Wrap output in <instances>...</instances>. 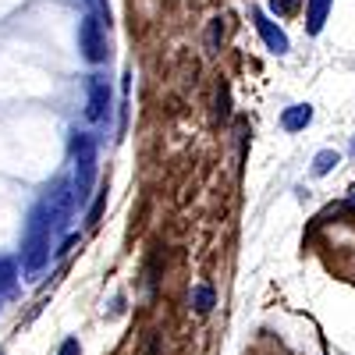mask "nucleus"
I'll list each match as a JSON object with an SVG mask.
<instances>
[{"mask_svg":"<svg viewBox=\"0 0 355 355\" xmlns=\"http://www.w3.org/2000/svg\"><path fill=\"white\" fill-rule=\"evenodd\" d=\"M0 355H4V352H0Z\"/></svg>","mask_w":355,"mask_h":355,"instance_id":"2eb2a0df","label":"nucleus"},{"mask_svg":"<svg viewBox=\"0 0 355 355\" xmlns=\"http://www.w3.org/2000/svg\"><path fill=\"white\" fill-rule=\"evenodd\" d=\"M270 8H274L277 15H288V11L299 8V0H270Z\"/></svg>","mask_w":355,"mask_h":355,"instance_id":"4468645a","label":"nucleus"},{"mask_svg":"<svg viewBox=\"0 0 355 355\" xmlns=\"http://www.w3.org/2000/svg\"><path fill=\"white\" fill-rule=\"evenodd\" d=\"M85 93H89V103H85V117L89 121H103L107 117V107H110V85L103 78H89L85 82Z\"/></svg>","mask_w":355,"mask_h":355,"instance_id":"20e7f679","label":"nucleus"},{"mask_svg":"<svg viewBox=\"0 0 355 355\" xmlns=\"http://www.w3.org/2000/svg\"><path fill=\"white\" fill-rule=\"evenodd\" d=\"M256 25H259V33H263L266 46H270L274 53H288V36L281 33V28H274L270 18H266V15H256Z\"/></svg>","mask_w":355,"mask_h":355,"instance_id":"423d86ee","label":"nucleus"},{"mask_svg":"<svg viewBox=\"0 0 355 355\" xmlns=\"http://www.w3.org/2000/svg\"><path fill=\"white\" fill-rule=\"evenodd\" d=\"M309 117H313L309 107H291V110L284 114V128H288V132H299V128L309 125Z\"/></svg>","mask_w":355,"mask_h":355,"instance_id":"6e6552de","label":"nucleus"},{"mask_svg":"<svg viewBox=\"0 0 355 355\" xmlns=\"http://www.w3.org/2000/svg\"><path fill=\"white\" fill-rule=\"evenodd\" d=\"M224 36V25H220V18H214L210 21V33H206V46H210V53L217 50V40Z\"/></svg>","mask_w":355,"mask_h":355,"instance_id":"f8f14e48","label":"nucleus"},{"mask_svg":"<svg viewBox=\"0 0 355 355\" xmlns=\"http://www.w3.org/2000/svg\"><path fill=\"white\" fill-rule=\"evenodd\" d=\"M50 239H53V220L36 202L33 214H28V220H25V234H21V270L28 277H36L50 263Z\"/></svg>","mask_w":355,"mask_h":355,"instance_id":"f257e3e1","label":"nucleus"},{"mask_svg":"<svg viewBox=\"0 0 355 355\" xmlns=\"http://www.w3.org/2000/svg\"><path fill=\"white\" fill-rule=\"evenodd\" d=\"M103 206H107V192H100L96 196V202L89 206V217H85V224L93 227V224H100V214H103Z\"/></svg>","mask_w":355,"mask_h":355,"instance_id":"9b49d317","label":"nucleus"},{"mask_svg":"<svg viewBox=\"0 0 355 355\" xmlns=\"http://www.w3.org/2000/svg\"><path fill=\"white\" fill-rule=\"evenodd\" d=\"M338 164V153H331V150H323L320 157H316V164H313V174H327L331 167Z\"/></svg>","mask_w":355,"mask_h":355,"instance_id":"9d476101","label":"nucleus"},{"mask_svg":"<svg viewBox=\"0 0 355 355\" xmlns=\"http://www.w3.org/2000/svg\"><path fill=\"white\" fill-rule=\"evenodd\" d=\"M189 299H192V309H196L199 316H210V313H214V306H217V291H214V284H210V281H202V284H196V288H192Z\"/></svg>","mask_w":355,"mask_h":355,"instance_id":"39448f33","label":"nucleus"},{"mask_svg":"<svg viewBox=\"0 0 355 355\" xmlns=\"http://www.w3.org/2000/svg\"><path fill=\"white\" fill-rule=\"evenodd\" d=\"M327 11H331V0H309V28H313V33H320Z\"/></svg>","mask_w":355,"mask_h":355,"instance_id":"1a4fd4ad","label":"nucleus"},{"mask_svg":"<svg viewBox=\"0 0 355 355\" xmlns=\"http://www.w3.org/2000/svg\"><path fill=\"white\" fill-rule=\"evenodd\" d=\"M57 355H82L78 338H64V341H61V348H57Z\"/></svg>","mask_w":355,"mask_h":355,"instance_id":"ddd939ff","label":"nucleus"},{"mask_svg":"<svg viewBox=\"0 0 355 355\" xmlns=\"http://www.w3.org/2000/svg\"><path fill=\"white\" fill-rule=\"evenodd\" d=\"M15 284H18V263L11 256H0V299L11 295Z\"/></svg>","mask_w":355,"mask_h":355,"instance_id":"0eeeda50","label":"nucleus"},{"mask_svg":"<svg viewBox=\"0 0 355 355\" xmlns=\"http://www.w3.org/2000/svg\"><path fill=\"white\" fill-rule=\"evenodd\" d=\"M71 160H75L71 185H75V199H78V206H82L85 196H89V189H93V182H96V142H93V135L78 132V135L71 139Z\"/></svg>","mask_w":355,"mask_h":355,"instance_id":"f03ea898","label":"nucleus"},{"mask_svg":"<svg viewBox=\"0 0 355 355\" xmlns=\"http://www.w3.org/2000/svg\"><path fill=\"white\" fill-rule=\"evenodd\" d=\"M78 50L85 53V61H107V25H100L93 15H85L78 21Z\"/></svg>","mask_w":355,"mask_h":355,"instance_id":"7ed1b4c3","label":"nucleus"}]
</instances>
